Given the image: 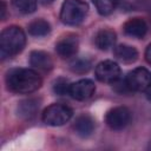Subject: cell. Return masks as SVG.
Returning a JSON list of instances; mask_svg holds the SVG:
<instances>
[{
	"instance_id": "obj_7",
	"label": "cell",
	"mask_w": 151,
	"mask_h": 151,
	"mask_svg": "<svg viewBox=\"0 0 151 151\" xmlns=\"http://www.w3.org/2000/svg\"><path fill=\"white\" fill-rule=\"evenodd\" d=\"M96 78L106 84H113L120 78V67L113 60L100 61L96 66Z\"/></svg>"
},
{
	"instance_id": "obj_15",
	"label": "cell",
	"mask_w": 151,
	"mask_h": 151,
	"mask_svg": "<svg viewBox=\"0 0 151 151\" xmlns=\"http://www.w3.org/2000/svg\"><path fill=\"white\" fill-rule=\"evenodd\" d=\"M114 54L123 63H133L138 59V51L133 46L125 44L118 45L114 48Z\"/></svg>"
},
{
	"instance_id": "obj_4",
	"label": "cell",
	"mask_w": 151,
	"mask_h": 151,
	"mask_svg": "<svg viewBox=\"0 0 151 151\" xmlns=\"http://www.w3.org/2000/svg\"><path fill=\"white\" fill-rule=\"evenodd\" d=\"M73 116L70 106L60 103H54L47 106L42 112V120L51 126H60L67 123Z\"/></svg>"
},
{
	"instance_id": "obj_21",
	"label": "cell",
	"mask_w": 151,
	"mask_h": 151,
	"mask_svg": "<svg viewBox=\"0 0 151 151\" xmlns=\"http://www.w3.org/2000/svg\"><path fill=\"white\" fill-rule=\"evenodd\" d=\"M145 59H146V61L151 65V44L146 47V50H145Z\"/></svg>"
},
{
	"instance_id": "obj_2",
	"label": "cell",
	"mask_w": 151,
	"mask_h": 151,
	"mask_svg": "<svg viewBox=\"0 0 151 151\" xmlns=\"http://www.w3.org/2000/svg\"><path fill=\"white\" fill-rule=\"evenodd\" d=\"M26 45L25 32L18 26L6 27L0 34V55L2 59L20 53Z\"/></svg>"
},
{
	"instance_id": "obj_20",
	"label": "cell",
	"mask_w": 151,
	"mask_h": 151,
	"mask_svg": "<svg viewBox=\"0 0 151 151\" xmlns=\"http://www.w3.org/2000/svg\"><path fill=\"white\" fill-rule=\"evenodd\" d=\"M70 86H71V84L68 83L67 79H65V78H58V79L54 81L53 91H54V93L58 94V96L70 94Z\"/></svg>"
},
{
	"instance_id": "obj_11",
	"label": "cell",
	"mask_w": 151,
	"mask_h": 151,
	"mask_svg": "<svg viewBox=\"0 0 151 151\" xmlns=\"http://www.w3.org/2000/svg\"><path fill=\"white\" fill-rule=\"evenodd\" d=\"M39 107H40V100H38L37 98H28V99L21 100L18 104L17 112L20 118L29 120L35 117Z\"/></svg>"
},
{
	"instance_id": "obj_13",
	"label": "cell",
	"mask_w": 151,
	"mask_h": 151,
	"mask_svg": "<svg viewBox=\"0 0 151 151\" xmlns=\"http://www.w3.org/2000/svg\"><path fill=\"white\" fill-rule=\"evenodd\" d=\"M74 130L81 138H87L94 131V120L88 114H81L76 119Z\"/></svg>"
},
{
	"instance_id": "obj_16",
	"label": "cell",
	"mask_w": 151,
	"mask_h": 151,
	"mask_svg": "<svg viewBox=\"0 0 151 151\" xmlns=\"http://www.w3.org/2000/svg\"><path fill=\"white\" fill-rule=\"evenodd\" d=\"M50 32L51 26L44 19H35L28 25V33L33 37H45Z\"/></svg>"
},
{
	"instance_id": "obj_3",
	"label": "cell",
	"mask_w": 151,
	"mask_h": 151,
	"mask_svg": "<svg viewBox=\"0 0 151 151\" xmlns=\"http://www.w3.org/2000/svg\"><path fill=\"white\" fill-rule=\"evenodd\" d=\"M88 12V6L83 0H65L60 9V20L68 26L80 25Z\"/></svg>"
},
{
	"instance_id": "obj_17",
	"label": "cell",
	"mask_w": 151,
	"mask_h": 151,
	"mask_svg": "<svg viewBox=\"0 0 151 151\" xmlns=\"http://www.w3.org/2000/svg\"><path fill=\"white\" fill-rule=\"evenodd\" d=\"M92 2L96 6L98 13L101 15L111 14L118 5V0H92Z\"/></svg>"
},
{
	"instance_id": "obj_24",
	"label": "cell",
	"mask_w": 151,
	"mask_h": 151,
	"mask_svg": "<svg viewBox=\"0 0 151 151\" xmlns=\"http://www.w3.org/2000/svg\"><path fill=\"white\" fill-rule=\"evenodd\" d=\"M39 2H41V4H44V5H48V4H51V2H53L54 0H38Z\"/></svg>"
},
{
	"instance_id": "obj_19",
	"label": "cell",
	"mask_w": 151,
	"mask_h": 151,
	"mask_svg": "<svg viewBox=\"0 0 151 151\" xmlns=\"http://www.w3.org/2000/svg\"><path fill=\"white\" fill-rule=\"evenodd\" d=\"M92 66V63L91 60L86 59V58H77L74 59L71 64H70V68L72 72L74 73H79V74H83V73H86L90 71Z\"/></svg>"
},
{
	"instance_id": "obj_6",
	"label": "cell",
	"mask_w": 151,
	"mask_h": 151,
	"mask_svg": "<svg viewBox=\"0 0 151 151\" xmlns=\"http://www.w3.org/2000/svg\"><path fill=\"white\" fill-rule=\"evenodd\" d=\"M130 120H131V112L125 106L113 107L105 116V122L107 126L116 131H119L126 127Z\"/></svg>"
},
{
	"instance_id": "obj_5",
	"label": "cell",
	"mask_w": 151,
	"mask_h": 151,
	"mask_svg": "<svg viewBox=\"0 0 151 151\" xmlns=\"http://www.w3.org/2000/svg\"><path fill=\"white\" fill-rule=\"evenodd\" d=\"M125 80L131 91L145 92L151 85V72L145 67H137L129 72Z\"/></svg>"
},
{
	"instance_id": "obj_18",
	"label": "cell",
	"mask_w": 151,
	"mask_h": 151,
	"mask_svg": "<svg viewBox=\"0 0 151 151\" xmlns=\"http://www.w3.org/2000/svg\"><path fill=\"white\" fill-rule=\"evenodd\" d=\"M12 6L22 14H31L37 9L35 0H12Z\"/></svg>"
},
{
	"instance_id": "obj_23",
	"label": "cell",
	"mask_w": 151,
	"mask_h": 151,
	"mask_svg": "<svg viewBox=\"0 0 151 151\" xmlns=\"http://www.w3.org/2000/svg\"><path fill=\"white\" fill-rule=\"evenodd\" d=\"M145 92H146V97H147V99L151 100V85L149 86V88H147Z\"/></svg>"
},
{
	"instance_id": "obj_1",
	"label": "cell",
	"mask_w": 151,
	"mask_h": 151,
	"mask_svg": "<svg viewBox=\"0 0 151 151\" xmlns=\"http://www.w3.org/2000/svg\"><path fill=\"white\" fill-rule=\"evenodd\" d=\"M40 76L31 68H13L7 72L6 84L8 90L20 94H28L41 86Z\"/></svg>"
},
{
	"instance_id": "obj_9",
	"label": "cell",
	"mask_w": 151,
	"mask_h": 151,
	"mask_svg": "<svg viewBox=\"0 0 151 151\" xmlns=\"http://www.w3.org/2000/svg\"><path fill=\"white\" fill-rule=\"evenodd\" d=\"M78 47H79L78 38L76 35H67L57 42L55 51L61 58L66 59L76 55L78 52Z\"/></svg>"
},
{
	"instance_id": "obj_12",
	"label": "cell",
	"mask_w": 151,
	"mask_h": 151,
	"mask_svg": "<svg viewBox=\"0 0 151 151\" xmlns=\"http://www.w3.org/2000/svg\"><path fill=\"white\" fill-rule=\"evenodd\" d=\"M29 64L34 68L42 70V71H48L53 66L52 58L50 57L48 53L44 51H33L29 54Z\"/></svg>"
},
{
	"instance_id": "obj_10",
	"label": "cell",
	"mask_w": 151,
	"mask_h": 151,
	"mask_svg": "<svg viewBox=\"0 0 151 151\" xmlns=\"http://www.w3.org/2000/svg\"><path fill=\"white\" fill-rule=\"evenodd\" d=\"M123 28H124V32L126 35L140 39L147 32V24L142 18H132V19H129L124 24Z\"/></svg>"
},
{
	"instance_id": "obj_8",
	"label": "cell",
	"mask_w": 151,
	"mask_h": 151,
	"mask_svg": "<svg viewBox=\"0 0 151 151\" xmlns=\"http://www.w3.org/2000/svg\"><path fill=\"white\" fill-rule=\"evenodd\" d=\"M96 85L91 79H80L70 86V96L77 100H86L94 94Z\"/></svg>"
},
{
	"instance_id": "obj_14",
	"label": "cell",
	"mask_w": 151,
	"mask_h": 151,
	"mask_svg": "<svg viewBox=\"0 0 151 151\" xmlns=\"http://www.w3.org/2000/svg\"><path fill=\"white\" fill-rule=\"evenodd\" d=\"M117 40L116 32L110 28H103L96 34V45L99 50L107 51L114 46Z\"/></svg>"
},
{
	"instance_id": "obj_22",
	"label": "cell",
	"mask_w": 151,
	"mask_h": 151,
	"mask_svg": "<svg viewBox=\"0 0 151 151\" xmlns=\"http://www.w3.org/2000/svg\"><path fill=\"white\" fill-rule=\"evenodd\" d=\"M1 5H2V8H1V19H4L5 18V13H6V4H5L4 0L1 1Z\"/></svg>"
}]
</instances>
